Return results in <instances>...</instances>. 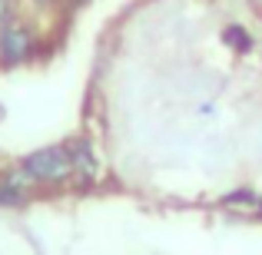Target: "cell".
<instances>
[{"mask_svg":"<svg viewBox=\"0 0 262 255\" xmlns=\"http://www.w3.org/2000/svg\"><path fill=\"white\" fill-rule=\"evenodd\" d=\"M33 50H37V37H33L30 27L13 24V20H7V24L0 27V66L27 63V60L33 57Z\"/></svg>","mask_w":262,"mask_h":255,"instance_id":"7a4b0ae2","label":"cell"},{"mask_svg":"<svg viewBox=\"0 0 262 255\" xmlns=\"http://www.w3.org/2000/svg\"><path fill=\"white\" fill-rule=\"evenodd\" d=\"M10 20V0H0V27Z\"/></svg>","mask_w":262,"mask_h":255,"instance_id":"8992f818","label":"cell"},{"mask_svg":"<svg viewBox=\"0 0 262 255\" xmlns=\"http://www.w3.org/2000/svg\"><path fill=\"white\" fill-rule=\"evenodd\" d=\"M226 43L236 47V50H249L252 40H249V33H246L243 27H229V30H226Z\"/></svg>","mask_w":262,"mask_h":255,"instance_id":"5b68a950","label":"cell"},{"mask_svg":"<svg viewBox=\"0 0 262 255\" xmlns=\"http://www.w3.org/2000/svg\"><path fill=\"white\" fill-rule=\"evenodd\" d=\"M67 4H70V7H83L86 0H67Z\"/></svg>","mask_w":262,"mask_h":255,"instance_id":"52a82bcc","label":"cell"},{"mask_svg":"<svg viewBox=\"0 0 262 255\" xmlns=\"http://www.w3.org/2000/svg\"><path fill=\"white\" fill-rule=\"evenodd\" d=\"M27 186H33V182L24 169L7 172V176L0 179V205H20L27 199Z\"/></svg>","mask_w":262,"mask_h":255,"instance_id":"3957f363","label":"cell"},{"mask_svg":"<svg viewBox=\"0 0 262 255\" xmlns=\"http://www.w3.org/2000/svg\"><path fill=\"white\" fill-rule=\"evenodd\" d=\"M20 169L30 176V182H67V179L73 176V159H70V149L67 146H47V149H37V153H30L24 163H20Z\"/></svg>","mask_w":262,"mask_h":255,"instance_id":"6da1fadb","label":"cell"},{"mask_svg":"<svg viewBox=\"0 0 262 255\" xmlns=\"http://www.w3.org/2000/svg\"><path fill=\"white\" fill-rule=\"evenodd\" d=\"M67 149H70L73 169H77L80 176H86V179L93 176V172H96V159H93V153H90V146H86V143H83V140H73Z\"/></svg>","mask_w":262,"mask_h":255,"instance_id":"277c9868","label":"cell"}]
</instances>
